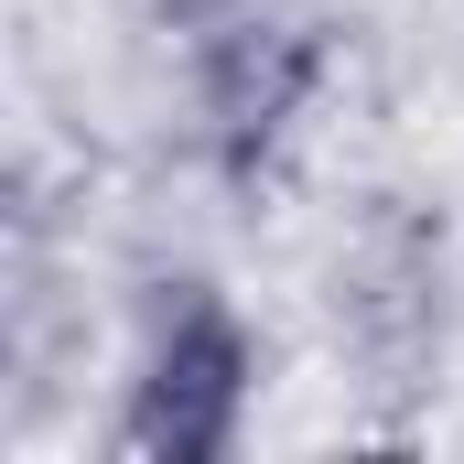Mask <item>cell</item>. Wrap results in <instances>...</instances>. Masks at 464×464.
<instances>
[{
  "instance_id": "obj_1",
  "label": "cell",
  "mask_w": 464,
  "mask_h": 464,
  "mask_svg": "<svg viewBox=\"0 0 464 464\" xmlns=\"http://www.w3.org/2000/svg\"><path fill=\"white\" fill-rule=\"evenodd\" d=\"M248 411H259V324L206 270L151 281L109 454L119 464H227L248 443Z\"/></svg>"
},
{
  "instance_id": "obj_2",
  "label": "cell",
  "mask_w": 464,
  "mask_h": 464,
  "mask_svg": "<svg viewBox=\"0 0 464 464\" xmlns=\"http://www.w3.org/2000/svg\"><path fill=\"white\" fill-rule=\"evenodd\" d=\"M184 87H195V140H206L217 184L259 195V184L292 162V140H303L314 98L335 87V33H324L314 11L237 0V11H217V22L195 33Z\"/></svg>"
},
{
  "instance_id": "obj_3",
  "label": "cell",
  "mask_w": 464,
  "mask_h": 464,
  "mask_svg": "<svg viewBox=\"0 0 464 464\" xmlns=\"http://www.w3.org/2000/svg\"><path fill=\"white\" fill-rule=\"evenodd\" d=\"M335 335L378 367V389H411L443 356V227L378 206L367 237L335 259Z\"/></svg>"
}]
</instances>
